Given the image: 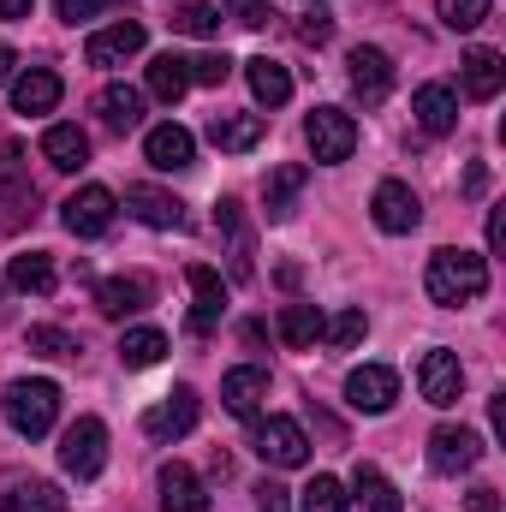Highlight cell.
<instances>
[{
  "label": "cell",
  "instance_id": "6da1fadb",
  "mask_svg": "<svg viewBox=\"0 0 506 512\" xmlns=\"http://www.w3.org/2000/svg\"><path fill=\"white\" fill-rule=\"evenodd\" d=\"M423 286H429V298H435V304L459 310V304H471V298H483V292H489V262H483L477 251L441 245V251L429 256V274H423Z\"/></svg>",
  "mask_w": 506,
  "mask_h": 512
},
{
  "label": "cell",
  "instance_id": "7a4b0ae2",
  "mask_svg": "<svg viewBox=\"0 0 506 512\" xmlns=\"http://www.w3.org/2000/svg\"><path fill=\"white\" fill-rule=\"evenodd\" d=\"M60 417V387L48 376H24V382L6 387V423L24 435V441H42Z\"/></svg>",
  "mask_w": 506,
  "mask_h": 512
},
{
  "label": "cell",
  "instance_id": "3957f363",
  "mask_svg": "<svg viewBox=\"0 0 506 512\" xmlns=\"http://www.w3.org/2000/svg\"><path fill=\"white\" fill-rule=\"evenodd\" d=\"M108 465V423L102 417H78L66 435H60V471L72 483H96Z\"/></svg>",
  "mask_w": 506,
  "mask_h": 512
},
{
  "label": "cell",
  "instance_id": "277c9868",
  "mask_svg": "<svg viewBox=\"0 0 506 512\" xmlns=\"http://www.w3.org/2000/svg\"><path fill=\"white\" fill-rule=\"evenodd\" d=\"M251 447H256L262 465H280V471H298V465L310 459V435H304V423H292V417H256Z\"/></svg>",
  "mask_w": 506,
  "mask_h": 512
},
{
  "label": "cell",
  "instance_id": "5b68a950",
  "mask_svg": "<svg viewBox=\"0 0 506 512\" xmlns=\"http://www.w3.org/2000/svg\"><path fill=\"white\" fill-rule=\"evenodd\" d=\"M304 143H310V155H316L322 167L352 161V149H358V120H352L346 108H310V120H304Z\"/></svg>",
  "mask_w": 506,
  "mask_h": 512
},
{
  "label": "cell",
  "instance_id": "8992f818",
  "mask_svg": "<svg viewBox=\"0 0 506 512\" xmlns=\"http://www.w3.org/2000/svg\"><path fill=\"white\" fill-rule=\"evenodd\" d=\"M114 191L108 185H84V191H72L66 203H60V221H66V233L72 239H102L108 227H114Z\"/></svg>",
  "mask_w": 506,
  "mask_h": 512
},
{
  "label": "cell",
  "instance_id": "52a82bcc",
  "mask_svg": "<svg viewBox=\"0 0 506 512\" xmlns=\"http://www.w3.org/2000/svg\"><path fill=\"white\" fill-rule=\"evenodd\" d=\"M197 417H203L197 387H173L161 405H149V411H143V435H149V441H179V435H191V429H197Z\"/></svg>",
  "mask_w": 506,
  "mask_h": 512
},
{
  "label": "cell",
  "instance_id": "ba28073f",
  "mask_svg": "<svg viewBox=\"0 0 506 512\" xmlns=\"http://www.w3.org/2000/svg\"><path fill=\"white\" fill-rule=\"evenodd\" d=\"M417 393H423L435 411L459 405V393H465V364H459V352H447V346L423 352V364H417Z\"/></svg>",
  "mask_w": 506,
  "mask_h": 512
},
{
  "label": "cell",
  "instance_id": "9c48e42d",
  "mask_svg": "<svg viewBox=\"0 0 506 512\" xmlns=\"http://www.w3.org/2000/svg\"><path fill=\"white\" fill-rule=\"evenodd\" d=\"M215 233L227 239V274H233V280H251L256 274V239H251V221H245L239 197H221V203H215Z\"/></svg>",
  "mask_w": 506,
  "mask_h": 512
},
{
  "label": "cell",
  "instance_id": "30bf717a",
  "mask_svg": "<svg viewBox=\"0 0 506 512\" xmlns=\"http://www.w3.org/2000/svg\"><path fill=\"white\" fill-rule=\"evenodd\" d=\"M0 209L6 221H24L36 215V185H30V161L12 137H0Z\"/></svg>",
  "mask_w": 506,
  "mask_h": 512
},
{
  "label": "cell",
  "instance_id": "8fae6325",
  "mask_svg": "<svg viewBox=\"0 0 506 512\" xmlns=\"http://www.w3.org/2000/svg\"><path fill=\"white\" fill-rule=\"evenodd\" d=\"M483 459V441H477V429H465V423H441L435 435H429V471H441V477H459V471H471Z\"/></svg>",
  "mask_w": 506,
  "mask_h": 512
},
{
  "label": "cell",
  "instance_id": "7c38bea8",
  "mask_svg": "<svg viewBox=\"0 0 506 512\" xmlns=\"http://www.w3.org/2000/svg\"><path fill=\"white\" fill-rule=\"evenodd\" d=\"M370 215H376L381 233H417L423 227V203L405 179H381L376 197H370Z\"/></svg>",
  "mask_w": 506,
  "mask_h": 512
},
{
  "label": "cell",
  "instance_id": "4fadbf2b",
  "mask_svg": "<svg viewBox=\"0 0 506 512\" xmlns=\"http://www.w3.org/2000/svg\"><path fill=\"white\" fill-rule=\"evenodd\" d=\"M393 399H399V376H393L387 364H358V370L346 376V405L364 411V417L393 411Z\"/></svg>",
  "mask_w": 506,
  "mask_h": 512
},
{
  "label": "cell",
  "instance_id": "5bb4252c",
  "mask_svg": "<svg viewBox=\"0 0 506 512\" xmlns=\"http://www.w3.org/2000/svg\"><path fill=\"white\" fill-rule=\"evenodd\" d=\"M185 286H191V328L209 334V328L221 322V310H227V280H221V268L191 262V268H185Z\"/></svg>",
  "mask_w": 506,
  "mask_h": 512
},
{
  "label": "cell",
  "instance_id": "9a60e30c",
  "mask_svg": "<svg viewBox=\"0 0 506 512\" xmlns=\"http://www.w3.org/2000/svg\"><path fill=\"white\" fill-rule=\"evenodd\" d=\"M143 42H149V30L137 24V18H120V24H108V30H96L90 42H84V60L90 66H126L143 54Z\"/></svg>",
  "mask_w": 506,
  "mask_h": 512
},
{
  "label": "cell",
  "instance_id": "2e32d148",
  "mask_svg": "<svg viewBox=\"0 0 506 512\" xmlns=\"http://www.w3.org/2000/svg\"><path fill=\"white\" fill-rule=\"evenodd\" d=\"M346 66H352V96H358L364 108H381V102H387V90H393V60H387L381 48L364 42V48H352V60H346Z\"/></svg>",
  "mask_w": 506,
  "mask_h": 512
},
{
  "label": "cell",
  "instance_id": "e0dca14e",
  "mask_svg": "<svg viewBox=\"0 0 506 512\" xmlns=\"http://www.w3.org/2000/svg\"><path fill=\"white\" fill-rule=\"evenodd\" d=\"M155 489H161V512H209V495H203L197 471L179 465V459H167V465L155 471Z\"/></svg>",
  "mask_w": 506,
  "mask_h": 512
},
{
  "label": "cell",
  "instance_id": "ac0fdd59",
  "mask_svg": "<svg viewBox=\"0 0 506 512\" xmlns=\"http://www.w3.org/2000/svg\"><path fill=\"white\" fill-rule=\"evenodd\" d=\"M149 298H155L149 274H108V280L96 286V304H102V316H114V322L137 316V310H143Z\"/></svg>",
  "mask_w": 506,
  "mask_h": 512
},
{
  "label": "cell",
  "instance_id": "d6986e66",
  "mask_svg": "<svg viewBox=\"0 0 506 512\" xmlns=\"http://www.w3.org/2000/svg\"><path fill=\"white\" fill-rule=\"evenodd\" d=\"M143 155H149V167H161V173H185V167L197 161V137L185 126H155L143 137Z\"/></svg>",
  "mask_w": 506,
  "mask_h": 512
},
{
  "label": "cell",
  "instance_id": "ffe728a7",
  "mask_svg": "<svg viewBox=\"0 0 506 512\" xmlns=\"http://www.w3.org/2000/svg\"><path fill=\"white\" fill-rule=\"evenodd\" d=\"M60 72H48V66H30V72H18L12 78V108L18 114H54L60 108Z\"/></svg>",
  "mask_w": 506,
  "mask_h": 512
},
{
  "label": "cell",
  "instance_id": "44dd1931",
  "mask_svg": "<svg viewBox=\"0 0 506 512\" xmlns=\"http://www.w3.org/2000/svg\"><path fill=\"white\" fill-rule=\"evenodd\" d=\"M459 78H465V96L471 102H495L506 84V60L495 48H471L465 60H459Z\"/></svg>",
  "mask_w": 506,
  "mask_h": 512
},
{
  "label": "cell",
  "instance_id": "7402d4cb",
  "mask_svg": "<svg viewBox=\"0 0 506 512\" xmlns=\"http://www.w3.org/2000/svg\"><path fill=\"white\" fill-rule=\"evenodd\" d=\"M0 507L6 512H66V495L48 477H0Z\"/></svg>",
  "mask_w": 506,
  "mask_h": 512
},
{
  "label": "cell",
  "instance_id": "603a6c76",
  "mask_svg": "<svg viewBox=\"0 0 506 512\" xmlns=\"http://www.w3.org/2000/svg\"><path fill=\"white\" fill-rule=\"evenodd\" d=\"M262 399H268V370H262V364H239V370H227V382H221V405H227L233 417H256Z\"/></svg>",
  "mask_w": 506,
  "mask_h": 512
},
{
  "label": "cell",
  "instance_id": "cb8c5ba5",
  "mask_svg": "<svg viewBox=\"0 0 506 512\" xmlns=\"http://www.w3.org/2000/svg\"><path fill=\"white\" fill-rule=\"evenodd\" d=\"M411 114H417V126L429 131V137H447V131L459 126V96L447 84H423L411 96Z\"/></svg>",
  "mask_w": 506,
  "mask_h": 512
},
{
  "label": "cell",
  "instance_id": "d4e9b609",
  "mask_svg": "<svg viewBox=\"0 0 506 512\" xmlns=\"http://www.w3.org/2000/svg\"><path fill=\"white\" fill-rule=\"evenodd\" d=\"M126 209L143 227H185V203H179L173 191H155V185H131Z\"/></svg>",
  "mask_w": 506,
  "mask_h": 512
},
{
  "label": "cell",
  "instance_id": "484cf974",
  "mask_svg": "<svg viewBox=\"0 0 506 512\" xmlns=\"http://www.w3.org/2000/svg\"><path fill=\"white\" fill-rule=\"evenodd\" d=\"M54 280H60V274H54V256H48V251H24V256H12V262H6V286H12V292L48 298V292H54Z\"/></svg>",
  "mask_w": 506,
  "mask_h": 512
},
{
  "label": "cell",
  "instance_id": "4316f807",
  "mask_svg": "<svg viewBox=\"0 0 506 512\" xmlns=\"http://www.w3.org/2000/svg\"><path fill=\"white\" fill-rule=\"evenodd\" d=\"M245 78H251V96L262 108H286V102H292V72H286L280 60L256 54V60H245Z\"/></svg>",
  "mask_w": 506,
  "mask_h": 512
},
{
  "label": "cell",
  "instance_id": "83f0119b",
  "mask_svg": "<svg viewBox=\"0 0 506 512\" xmlns=\"http://www.w3.org/2000/svg\"><path fill=\"white\" fill-rule=\"evenodd\" d=\"M42 161L60 167V173H78V167L90 161V137L78 126H48L42 131Z\"/></svg>",
  "mask_w": 506,
  "mask_h": 512
},
{
  "label": "cell",
  "instance_id": "f1b7e54d",
  "mask_svg": "<svg viewBox=\"0 0 506 512\" xmlns=\"http://www.w3.org/2000/svg\"><path fill=\"white\" fill-rule=\"evenodd\" d=\"M209 143L227 149V155H245L262 143V114H215L209 120Z\"/></svg>",
  "mask_w": 506,
  "mask_h": 512
},
{
  "label": "cell",
  "instance_id": "f546056e",
  "mask_svg": "<svg viewBox=\"0 0 506 512\" xmlns=\"http://www.w3.org/2000/svg\"><path fill=\"white\" fill-rule=\"evenodd\" d=\"M96 114H102V126L108 131H131L143 120V90H131V84H108L102 96H96Z\"/></svg>",
  "mask_w": 506,
  "mask_h": 512
},
{
  "label": "cell",
  "instance_id": "4dcf8cb0",
  "mask_svg": "<svg viewBox=\"0 0 506 512\" xmlns=\"http://www.w3.org/2000/svg\"><path fill=\"white\" fill-rule=\"evenodd\" d=\"M185 90H191V66H185V54H155V60H149V96L173 108Z\"/></svg>",
  "mask_w": 506,
  "mask_h": 512
},
{
  "label": "cell",
  "instance_id": "1f68e13d",
  "mask_svg": "<svg viewBox=\"0 0 506 512\" xmlns=\"http://www.w3.org/2000/svg\"><path fill=\"white\" fill-rule=\"evenodd\" d=\"M304 179H310V173H304L298 161H292V167H274V173H268V185H262V197H268V221H286V215H292V203H298Z\"/></svg>",
  "mask_w": 506,
  "mask_h": 512
},
{
  "label": "cell",
  "instance_id": "d6a6232c",
  "mask_svg": "<svg viewBox=\"0 0 506 512\" xmlns=\"http://www.w3.org/2000/svg\"><path fill=\"white\" fill-rule=\"evenodd\" d=\"M167 358V334L161 328H126V340H120V364L126 370H155Z\"/></svg>",
  "mask_w": 506,
  "mask_h": 512
},
{
  "label": "cell",
  "instance_id": "836d02e7",
  "mask_svg": "<svg viewBox=\"0 0 506 512\" xmlns=\"http://www.w3.org/2000/svg\"><path fill=\"white\" fill-rule=\"evenodd\" d=\"M322 322H328V316H322L316 304H286V310H280V340H286V346H316V340H322Z\"/></svg>",
  "mask_w": 506,
  "mask_h": 512
},
{
  "label": "cell",
  "instance_id": "e575fe53",
  "mask_svg": "<svg viewBox=\"0 0 506 512\" xmlns=\"http://www.w3.org/2000/svg\"><path fill=\"white\" fill-rule=\"evenodd\" d=\"M352 489H358V501H364L370 512H405L399 489H393V483L381 477L376 465H358V471H352Z\"/></svg>",
  "mask_w": 506,
  "mask_h": 512
},
{
  "label": "cell",
  "instance_id": "d590c367",
  "mask_svg": "<svg viewBox=\"0 0 506 512\" xmlns=\"http://www.w3.org/2000/svg\"><path fill=\"white\" fill-rule=\"evenodd\" d=\"M24 352L30 358H78V340L66 328H30L24 334Z\"/></svg>",
  "mask_w": 506,
  "mask_h": 512
},
{
  "label": "cell",
  "instance_id": "8d00e7d4",
  "mask_svg": "<svg viewBox=\"0 0 506 512\" xmlns=\"http://www.w3.org/2000/svg\"><path fill=\"white\" fill-rule=\"evenodd\" d=\"M489 6H495V0H435V18H441L447 30H477V24L489 18Z\"/></svg>",
  "mask_w": 506,
  "mask_h": 512
},
{
  "label": "cell",
  "instance_id": "74e56055",
  "mask_svg": "<svg viewBox=\"0 0 506 512\" xmlns=\"http://www.w3.org/2000/svg\"><path fill=\"white\" fill-rule=\"evenodd\" d=\"M173 30H185V36H215V30H221V12H215L209 0H191V6L173 12Z\"/></svg>",
  "mask_w": 506,
  "mask_h": 512
},
{
  "label": "cell",
  "instance_id": "f35d334b",
  "mask_svg": "<svg viewBox=\"0 0 506 512\" xmlns=\"http://www.w3.org/2000/svg\"><path fill=\"white\" fill-rule=\"evenodd\" d=\"M322 334H328L334 346H358V340L370 334V316H364V310H340V316L322 322Z\"/></svg>",
  "mask_w": 506,
  "mask_h": 512
},
{
  "label": "cell",
  "instance_id": "ab89813d",
  "mask_svg": "<svg viewBox=\"0 0 506 512\" xmlns=\"http://www.w3.org/2000/svg\"><path fill=\"white\" fill-rule=\"evenodd\" d=\"M346 489H340V477H316L310 489H304V512H346Z\"/></svg>",
  "mask_w": 506,
  "mask_h": 512
},
{
  "label": "cell",
  "instance_id": "60d3db41",
  "mask_svg": "<svg viewBox=\"0 0 506 512\" xmlns=\"http://www.w3.org/2000/svg\"><path fill=\"white\" fill-rule=\"evenodd\" d=\"M185 66H191V84H209V90L233 78V60H227V54H197V60H185Z\"/></svg>",
  "mask_w": 506,
  "mask_h": 512
},
{
  "label": "cell",
  "instance_id": "b9f144b4",
  "mask_svg": "<svg viewBox=\"0 0 506 512\" xmlns=\"http://www.w3.org/2000/svg\"><path fill=\"white\" fill-rule=\"evenodd\" d=\"M120 0H54V12L66 18V24H84V18H102V12H114Z\"/></svg>",
  "mask_w": 506,
  "mask_h": 512
},
{
  "label": "cell",
  "instance_id": "7bdbcfd3",
  "mask_svg": "<svg viewBox=\"0 0 506 512\" xmlns=\"http://www.w3.org/2000/svg\"><path fill=\"white\" fill-rule=\"evenodd\" d=\"M328 36H334V18H328V12H322V6H316V12H304V18H298V42H316V48H322V42H328Z\"/></svg>",
  "mask_w": 506,
  "mask_h": 512
},
{
  "label": "cell",
  "instance_id": "ee69618b",
  "mask_svg": "<svg viewBox=\"0 0 506 512\" xmlns=\"http://www.w3.org/2000/svg\"><path fill=\"white\" fill-rule=\"evenodd\" d=\"M227 12H233L245 30H262V24L274 18V12H268V0H227Z\"/></svg>",
  "mask_w": 506,
  "mask_h": 512
},
{
  "label": "cell",
  "instance_id": "f6af8a7d",
  "mask_svg": "<svg viewBox=\"0 0 506 512\" xmlns=\"http://www.w3.org/2000/svg\"><path fill=\"white\" fill-rule=\"evenodd\" d=\"M256 507H262V512H292V501H286V489H280V483H262V489H256Z\"/></svg>",
  "mask_w": 506,
  "mask_h": 512
},
{
  "label": "cell",
  "instance_id": "bcb514c9",
  "mask_svg": "<svg viewBox=\"0 0 506 512\" xmlns=\"http://www.w3.org/2000/svg\"><path fill=\"white\" fill-rule=\"evenodd\" d=\"M471 512H501V501H495V489H471V501H465Z\"/></svg>",
  "mask_w": 506,
  "mask_h": 512
},
{
  "label": "cell",
  "instance_id": "7dc6e473",
  "mask_svg": "<svg viewBox=\"0 0 506 512\" xmlns=\"http://www.w3.org/2000/svg\"><path fill=\"white\" fill-rule=\"evenodd\" d=\"M465 191H471V197H483V191H489V167H483V161L465 173Z\"/></svg>",
  "mask_w": 506,
  "mask_h": 512
},
{
  "label": "cell",
  "instance_id": "c3c4849f",
  "mask_svg": "<svg viewBox=\"0 0 506 512\" xmlns=\"http://www.w3.org/2000/svg\"><path fill=\"white\" fill-rule=\"evenodd\" d=\"M506 245V221H501V209H495V215H489V251H501Z\"/></svg>",
  "mask_w": 506,
  "mask_h": 512
},
{
  "label": "cell",
  "instance_id": "681fc988",
  "mask_svg": "<svg viewBox=\"0 0 506 512\" xmlns=\"http://www.w3.org/2000/svg\"><path fill=\"white\" fill-rule=\"evenodd\" d=\"M36 0H0V18H30Z\"/></svg>",
  "mask_w": 506,
  "mask_h": 512
},
{
  "label": "cell",
  "instance_id": "f907efd6",
  "mask_svg": "<svg viewBox=\"0 0 506 512\" xmlns=\"http://www.w3.org/2000/svg\"><path fill=\"white\" fill-rule=\"evenodd\" d=\"M12 66H18V54H12V48H6V42H0V84H6V78H12Z\"/></svg>",
  "mask_w": 506,
  "mask_h": 512
}]
</instances>
